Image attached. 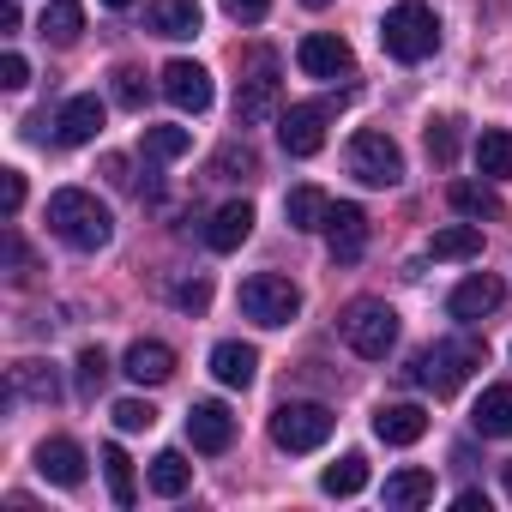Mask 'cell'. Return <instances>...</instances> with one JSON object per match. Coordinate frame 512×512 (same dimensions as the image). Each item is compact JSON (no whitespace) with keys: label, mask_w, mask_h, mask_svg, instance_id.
Masks as SVG:
<instances>
[{"label":"cell","mask_w":512,"mask_h":512,"mask_svg":"<svg viewBox=\"0 0 512 512\" xmlns=\"http://www.w3.org/2000/svg\"><path fill=\"white\" fill-rule=\"evenodd\" d=\"M103 7H133V0H103Z\"/></svg>","instance_id":"7dc6e473"},{"label":"cell","mask_w":512,"mask_h":512,"mask_svg":"<svg viewBox=\"0 0 512 512\" xmlns=\"http://www.w3.org/2000/svg\"><path fill=\"white\" fill-rule=\"evenodd\" d=\"M332 428H338V416H332L326 404H308V398H290V404L272 410V440H278V452H320V446L332 440Z\"/></svg>","instance_id":"5b68a950"},{"label":"cell","mask_w":512,"mask_h":512,"mask_svg":"<svg viewBox=\"0 0 512 512\" xmlns=\"http://www.w3.org/2000/svg\"><path fill=\"white\" fill-rule=\"evenodd\" d=\"M103 121H109V109L85 91V97H67L61 103V115H55V139L61 145H91L97 133H103Z\"/></svg>","instance_id":"5bb4252c"},{"label":"cell","mask_w":512,"mask_h":512,"mask_svg":"<svg viewBox=\"0 0 512 512\" xmlns=\"http://www.w3.org/2000/svg\"><path fill=\"white\" fill-rule=\"evenodd\" d=\"M326 241H332V260H338V266H356L362 247H368V211H362V205H332Z\"/></svg>","instance_id":"4fadbf2b"},{"label":"cell","mask_w":512,"mask_h":512,"mask_svg":"<svg viewBox=\"0 0 512 512\" xmlns=\"http://www.w3.org/2000/svg\"><path fill=\"white\" fill-rule=\"evenodd\" d=\"M452 506H458V512H488V494H476V488H464V494H458Z\"/></svg>","instance_id":"f6af8a7d"},{"label":"cell","mask_w":512,"mask_h":512,"mask_svg":"<svg viewBox=\"0 0 512 512\" xmlns=\"http://www.w3.org/2000/svg\"><path fill=\"white\" fill-rule=\"evenodd\" d=\"M43 43H79V31H85V7H79V0H49V7H43Z\"/></svg>","instance_id":"4316f807"},{"label":"cell","mask_w":512,"mask_h":512,"mask_svg":"<svg viewBox=\"0 0 512 512\" xmlns=\"http://www.w3.org/2000/svg\"><path fill=\"white\" fill-rule=\"evenodd\" d=\"M205 302H211V284L205 278H193V284L175 290V308H187V314H205Z\"/></svg>","instance_id":"b9f144b4"},{"label":"cell","mask_w":512,"mask_h":512,"mask_svg":"<svg viewBox=\"0 0 512 512\" xmlns=\"http://www.w3.org/2000/svg\"><path fill=\"white\" fill-rule=\"evenodd\" d=\"M211 374H217L223 386L247 392V386H253V374H260V350H253V344H241V338H223V344L211 350Z\"/></svg>","instance_id":"d6986e66"},{"label":"cell","mask_w":512,"mask_h":512,"mask_svg":"<svg viewBox=\"0 0 512 512\" xmlns=\"http://www.w3.org/2000/svg\"><path fill=\"white\" fill-rule=\"evenodd\" d=\"M223 13H229L235 25H260V19L272 13V0H223Z\"/></svg>","instance_id":"ab89813d"},{"label":"cell","mask_w":512,"mask_h":512,"mask_svg":"<svg viewBox=\"0 0 512 512\" xmlns=\"http://www.w3.org/2000/svg\"><path fill=\"white\" fill-rule=\"evenodd\" d=\"M374 434H380L386 446H416V440L428 434V410H422V404H380V410H374Z\"/></svg>","instance_id":"ac0fdd59"},{"label":"cell","mask_w":512,"mask_h":512,"mask_svg":"<svg viewBox=\"0 0 512 512\" xmlns=\"http://www.w3.org/2000/svg\"><path fill=\"white\" fill-rule=\"evenodd\" d=\"M13 398H37V404H55L61 398V380L49 362H13Z\"/></svg>","instance_id":"f1b7e54d"},{"label":"cell","mask_w":512,"mask_h":512,"mask_svg":"<svg viewBox=\"0 0 512 512\" xmlns=\"http://www.w3.org/2000/svg\"><path fill=\"white\" fill-rule=\"evenodd\" d=\"M476 368H482V344H476V338H440V344H428V350L410 362V380L428 386L434 398H452Z\"/></svg>","instance_id":"7a4b0ae2"},{"label":"cell","mask_w":512,"mask_h":512,"mask_svg":"<svg viewBox=\"0 0 512 512\" xmlns=\"http://www.w3.org/2000/svg\"><path fill=\"white\" fill-rule=\"evenodd\" d=\"M145 482H151V494H163V500H181V494L193 488V464H187L181 452H157Z\"/></svg>","instance_id":"d4e9b609"},{"label":"cell","mask_w":512,"mask_h":512,"mask_svg":"<svg viewBox=\"0 0 512 512\" xmlns=\"http://www.w3.org/2000/svg\"><path fill=\"white\" fill-rule=\"evenodd\" d=\"M428 253H434V260H476V253H482V229H476V223H452V229H434Z\"/></svg>","instance_id":"4dcf8cb0"},{"label":"cell","mask_w":512,"mask_h":512,"mask_svg":"<svg viewBox=\"0 0 512 512\" xmlns=\"http://www.w3.org/2000/svg\"><path fill=\"white\" fill-rule=\"evenodd\" d=\"M380 43H386V55L404 61V67L428 61V55L440 49V19H434V7H422V0H398V7L386 13V25H380Z\"/></svg>","instance_id":"3957f363"},{"label":"cell","mask_w":512,"mask_h":512,"mask_svg":"<svg viewBox=\"0 0 512 512\" xmlns=\"http://www.w3.org/2000/svg\"><path fill=\"white\" fill-rule=\"evenodd\" d=\"M193 151V133L187 127H145V157L151 163H175Z\"/></svg>","instance_id":"d6a6232c"},{"label":"cell","mask_w":512,"mask_h":512,"mask_svg":"<svg viewBox=\"0 0 512 512\" xmlns=\"http://www.w3.org/2000/svg\"><path fill=\"white\" fill-rule=\"evenodd\" d=\"M0 85H7V91H25V85H31V67H25V55H13V49L0 55Z\"/></svg>","instance_id":"60d3db41"},{"label":"cell","mask_w":512,"mask_h":512,"mask_svg":"<svg viewBox=\"0 0 512 512\" xmlns=\"http://www.w3.org/2000/svg\"><path fill=\"white\" fill-rule=\"evenodd\" d=\"M338 332H344V344H350L362 362H386L392 344H398V314H392L386 302L362 296V302H350V308L338 314Z\"/></svg>","instance_id":"277c9868"},{"label":"cell","mask_w":512,"mask_h":512,"mask_svg":"<svg viewBox=\"0 0 512 512\" xmlns=\"http://www.w3.org/2000/svg\"><path fill=\"white\" fill-rule=\"evenodd\" d=\"M284 217H290V229L314 235V229H326V217H332V199H326L320 187H290V193H284Z\"/></svg>","instance_id":"cb8c5ba5"},{"label":"cell","mask_w":512,"mask_h":512,"mask_svg":"<svg viewBox=\"0 0 512 512\" xmlns=\"http://www.w3.org/2000/svg\"><path fill=\"white\" fill-rule=\"evenodd\" d=\"M380 500H386L392 512H416V506H428V500H434V470H392L386 488H380Z\"/></svg>","instance_id":"7402d4cb"},{"label":"cell","mask_w":512,"mask_h":512,"mask_svg":"<svg viewBox=\"0 0 512 512\" xmlns=\"http://www.w3.org/2000/svg\"><path fill=\"white\" fill-rule=\"evenodd\" d=\"M350 175H356L362 187H398V181H404V151H398V139L362 127V133L350 139Z\"/></svg>","instance_id":"52a82bcc"},{"label":"cell","mask_w":512,"mask_h":512,"mask_svg":"<svg viewBox=\"0 0 512 512\" xmlns=\"http://www.w3.org/2000/svg\"><path fill=\"white\" fill-rule=\"evenodd\" d=\"M103 476H109V494L115 506H133L139 500V482H133V458L121 446H103Z\"/></svg>","instance_id":"1f68e13d"},{"label":"cell","mask_w":512,"mask_h":512,"mask_svg":"<svg viewBox=\"0 0 512 512\" xmlns=\"http://www.w3.org/2000/svg\"><path fill=\"white\" fill-rule=\"evenodd\" d=\"M145 31L181 43V37H199V0H151L145 7Z\"/></svg>","instance_id":"ffe728a7"},{"label":"cell","mask_w":512,"mask_h":512,"mask_svg":"<svg viewBox=\"0 0 512 512\" xmlns=\"http://www.w3.org/2000/svg\"><path fill=\"white\" fill-rule=\"evenodd\" d=\"M19 25H25V19H19V0H0V31L19 37Z\"/></svg>","instance_id":"ee69618b"},{"label":"cell","mask_w":512,"mask_h":512,"mask_svg":"<svg viewBox=\"0 0 512 512\" xmlns=\"http://www.w3.org/2000/svg\"><path fill=\"white\" fill-rule=\"evenodd\" d=\"M151 422H157V410H151L145 398H121V404H115V428H121V434H139V428H151Z\"/></svg>","instance_id":"d590c367"},{"label":"cell","mask_w":512,"mask_h":512,"mask_svg":"<svg viewBox=\"0 0 512 512\" xmlns=\"http://www.w3.org/2000/svg\"><path fill=\"white\" fill-rule=\"evenodd\" d=\"M109 91H115V103H121V109H145V97H151L145 73H139V67H127V61L109 73Z\"/></svg>","instance_id":"836d02e7"},{"label":"cell","mask_w":512,"mask_h":512,"mask_svg":"<svg viewBox=\"0 0 512 512\" xmlns=\"http://www.w3.org/2000/svg\"><path fill=\"white\" fill-rule=\"evenodd\" d=\"M260 163H253V151L247 145H223L217 157H211V181H241V175H253Z\"/></svg>","instance_id":"e575fe53"},{"label":"cell","mask_w":512,"mask_h":512,"mask_svg":"<svg viewBox=\"0 0 512 512\" xmlns=\"http://www.w3.org/2000/svg\"><path fill=\"white\" fill-rule=\"evenodd\" d=\"M320 488H326L332 500L362 494V488H368V458H362V452H344L338 464H326V470H320Z\"/></svg>","instance_id":"484cf974"},{"label":"cell","mask_w":512,"mask_h":512,"mask_svg":"<svg viewBox=\"0 0 512 512\" xmlns=\"http://www.w3.org/2000/svg\"><path fill=\"white\" fill-rule=\"evenodd\" d=\"M446 199H452V211H458V217H476V223H482V217H488V223L500 217V193H494V187H482V181H452V187H446Z\"/></svg>","instance_id":"83f0119b"},{"label":"cell","mask_w":512,"mask_h":512,"mask_svg":"<svg viewBox=\"0 0 512 512\" xmlns=\"http://www.w3.org/2000/svg\"><path fill=\"white\" fill-rule=\"evenodd\" d=\"M187 440H193V452H229V440H235V416H229V404L199 398V404L187 410Z\"/></svg>","instance_id":"7c38bea8"},{"label":"cell","mask_w":512,"mask_h":512,"mask_svg":"<svg viewBox=\"0 0 512 512\" xmlns=\"http://www.w3.org/2000/svg\"><path fill=\"white\" fill-rule=\"evenodd\" d=\"M7 278L13 284H31V253H25V241L7 229Z\"/></svg>","instance_id":"f35d334b"},{"label":"cell","mask_w":512,"mask_h":512,"mask_svg":"<svg viewBox=\"0 0 512 512\" xmlns=\"http://www.w3.org/2000/svg\"><path fill=\"white\" fill-rule=\"evenodd\" d=\"M500 296H506V290H500V278H488V272H476V278H464V284H458V290L446 296V314L470 326V320H482V314H494V308H500Z\"/></svg>","instance_id":"e0dca14e"},{"label":"cell","mask_w":512,"mask_h":512,"mask_svg":"<svg viewBox=\"0 0 512 512\" xmlns=\"http://www.w3.org/2000/svg\"><path fill=\"white\" fill-rule=\"evenodd\" d=\"M476 169H482L488 181H506V175H512V133H506V127H482V139H476Z\"/></svg>","instance_id":"f546056e"},{"label":"cell","mask_w":512,"mask_h":512,"mask_svg":"<svg viewBox=\"0 0 512 512\" xmlns=\"http://www.w3.org/2000/svg\"><path fill=\"white\" fill-rule=\"evenodd\" d=\"M428 157L434 163H452L458 157V121H434L428 127Z\"/></svg>","instance_id":"8d00e7d4"},{"label":"cell","mask_w":512,"mask_h":512,"mask_svg":"<svg viewBox=\"0 0 512 512\" xmlns=\"http://www.w3.org/2000/svg\"><path fill=\"white\" fill-rule=\"evenodd\" d=\"M253 223H260V217H253V205H247V199H229V205L211 211V223H205V247H211V253H235V247L253 235Z\"/></svg>","instance_id":"9a60e30c"},{"label":"cell","mask_w":512,"mask_h":512,"mask_svg":"<svg viewBox=\"0 0 512 512\" xmlns=\"http://www.w3.org/2000/svg\"><path fill=\"white\" fill-rule=\"evenodd\" d=\"M302 7H314V13H320V7H332V0H302Z\"/></svg>","instance_id":"bcb514c9"},{"label":"cell","mask_w":512,"mask_h":512,"mask_svg":"<svg viewBox=\"0 0 512 512\" xmlns=\"http://www.w3.org/2000/svg\"><path fill=\"white\" fill-rule=\"evenodd\" d=\"M470 422H476L482 440H512V386H488V392L476 398Z\"/></svg>","instance_id":"603a6c76"},{"label":"cell","mask_w":512,"mask_h":512,"mask_svg":"<svg viewBox=\"0 0 512 512\" xmlns=\"http://www.w3.org/2000/svg\"><path fill=\"white\" fill-rule=\"evenodd\" d=\"M163 97L181 109V115H205L211 109V73L199 61H169L163 67Z\"/></svg>","instance_id":"8fae6325"},{"label":"cell","mask_w":512,"mask_h":512,"mask_svg":"<svg viewBox=\"0 0 512 512\" xmlns=\"http://www.w3.org/2000/svg\"><path fill=\"white\" fill-rule=\"evenodd\" d=\"M296 67H302L308 79H344V73L356 67V55H350V43H344V37L314 31V37H302V43H296Z\"/></svg>","instance_id":"30bf717a"},{"label":"cell","mask_w":512,"mask_h":512,"mask_svg":"<svg viewBox=\"0 0 512 512\" xmlns=\"http://www.w3.org/2000/svg\"><path fill=\"white\" fill-rule=\"evenodd\" d=\"M121 374H127V380H139V386H163V380L175 374V350H169V344H157V338H139V344L127 350Z\"/></svg>","instance_id":"44dd1931"},{"label":"cell","mask_w":512,"mask_h":512,"mask_svg":"<svg viewBox=\"0 0 512 512\" xmlns=\"http://www.w3.org/2000/svg\"><path fill=\"white\" fill-rule=\"evenodd\" d=\"M37 470H43V482H55V488H79V482H85V452H79V440H67V434L43 440V446H37Z\"/></svg>","instance_id":"2e32d148"},{"label":"cell","mask_w":512,"mask_h":512,"mask_svg":"<svg viewBox=\"0 0 512 512\" xmlns=\"http://www.w3.org/2000/svg\"><path fill=\"white\" fill-rule=\"evenodd\" d=\"M272 115H278V61L260 49L253 67H247V79H241V91H235V121L241 127H260Z\"/></svg>","instance_id":"ba28073f"},{"label":"cell","mask_w":512,"mask_h":512,"mask_svg":"<svg viewBox=\"0 0 512 512\" xmlns=\"http://www.w3.org/2000/svg\"><path fill=\"white\" fill-rule=\"evenodd\" d=\"M103 380H109V356L91 344V350H79V386L85 392H103Z\"/></svg>","instance_id":"74e56055"},{"label":"cell","mask_w":512,"mask_h":512,"mask_svg":"<svg viewBox=\"0 0 512 512\" xmlns=\"http://www.w3.org/2000/svg\"><path fill=\"white\" fill-rule=\"evenodd\" d=\"M235 302H241V314H247L253 326H290V320L302 314V290H296L290 278H278V272H253Z\"/></svg>","instance_id":"8992f818"},{"label":"cell","mask_w":512,"mask_h":512,"mask_svg":"<svg viewBox=\"0 0 512 512\" xmlns=\"http://www.w3.org/2000/svg\"><path fill=\"white\" fill-rule=\"evenodd\" d=\"M506 494H512V464H506Z\"/></svg>","instance_id":"c3c4849f"},{"label":"cell","mask_w":512,"mask_h":512,"mask_svg":"<svg viewBox=\"0 0 512 512\" xmlns=\"http://www.w3.org/2000/svg\"><path fill=\"white\" fill-rule=\"evenodd\" d=\"M326 121H332V103L320 97V103H296V109H284L278 115V139H284V151L290 157H314L320 145H326Z\"/></svg>","instance_id":"9c48e42d"},{"label":"cell","mask_w":512,"mask_h":512,"mask_svg":"<svg viewBox=\"0 0 512 512\" xmlns=\"http://www.w3.org/2000/svg\"><path fill=\"white\" fill-rule=\"evenodd\" d=\"M0 205H7V217H19V205H25V175L19 169L0 175Z\"/></svg>","instance_id":"7bdbcfd3"},{"label":"cell","mask_w":512,"mask_h":512,"mask_svg":"<svg viewBox=\"0 0 512 512\" xmlns=\"http://www.w3.org/2000/svg\"><path fill=\"white\" fill-rule=\"evenodd\" d=\"M49 229H55L67 247H79V253H103V247L115 241V217H109V205H103L97 193H85V187H61V193H49Z\"/></svg>","instance_id":"6da1fadb"}]
</instances>
